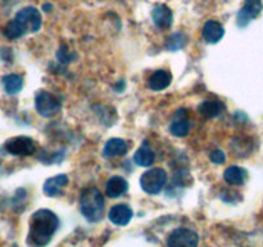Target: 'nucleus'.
Masks as SVG:
<instances>
[{
	"mask_svg": "<svg viewBox=\"0 0 263 247\" xmlns=\"http://www.w3.org/2000/svg\"><path fill=\"white\" fill-rule=\"evenodd\" d=\"M59 226V219L53 211L41 208L32 214L28 231V243L33 247H45Z\"/></svg>",
	"mask_w": 263,
	"mask_h": 247,
	"instance_id": "1",
	"label": "nucleus"
},
{
	"mask_svg": "<svg viewBox=\"0 0 263 247\" xmlns=\"http://www.w3.org/2000/svg\"><path fill=\"white\" fill-rule=\"evenodd\" d=\"M80 210L90 223L99 221L104 210V198L102 192L95 187H89L82 190L80 196Z\"/></svg>",
	"mask_w": 263,
	"mask_h": 247,
	"instance_id": "2",
	"label": "nucleus"
},
{
	"mask_svg": "<svg viewBox=\"0 0 263 247\" xmlns=\"http://www.w3.org/2000/svg\"><path fill=\"white\" fill-rule=\"evenodd\" d=\"M167 183V172L161 167H153L140 178L141 189L148 195H158Z\"/></svg>",
	"mask_w": 263,
	"mask_h": 247,
	"instance_id": "3",
	"label": "nucleus"
},
{
	"mask_svg": "<svg viewBox=\"0 0 263 247\" xmlns=\"http://www.w3.org/2000/svg\"><path fill=\"white\" fill-rule=\"evenodd\" d=\"M35 107L39 115L49 118L55 116L61 111V102L49 92L41 90L35 97Z\"/></svg>",
	"mask_w": 263,
	"mask_h": 247,
	"instance_id": "4",
	"label": "nucleus"
},
{
	"mask_svg": "<svg viewBox=\"0 0 263 247\" xmlns=\"http://www.w3.org/2000/svg\"><path fill=\"white\" fill-rule=\"evenodd\" d=\"M25 33L36 32L41 27V15L36 8L27 7L17 13L14 18Z\"/></svg>",
	"mask_w": 263,
	"mask_h": 247,
	"instance_id": "5",
	"label": "nucleus"
},
{
	"mask_svg": "<svg viewBox=\"0 0 263 247\" xmlns=\"http://www.w3.org/2000/svg\"><path fill=\"white\" fill-rule=\"evenodd\" d=\"M5 151L14 156H32L36 152V143L28 136H14L4 144Z\"/></svg>",
	"mask_w": 263,
	"mask_h": 247,
	"instance_id": "6",
	"label": "nucleus"
},
{
	"mask_svg": "<svg viewBox=\"0 0 263 247\" xmlns=\"http://www.w3.org/2000/svg\"><path fill=\"white\" fill-rule=\"evenodd\" d=\"M199 237L194 231L187 228H177L167 239L168 247H198Z\"/></svg>",
	"mask_w": 263,
	"mask_h": 247,
	"instance_id": "7",
	"label": "nucleus"
},
{
	"mask_svg": "<svg viewBox=\"0 0 263 247\" xmlns=\"http://www.w3.org/2000/svg\"><path fill=\"white\" fill-rule=\"evenodd\" d=\"M262 12V2L261 0H246L243 8L238 13V25L240 27L248 25L253 18L258 17Z\"/></svg>",
	"mask_w": 263,
	"mask_h": 247,
	"instance_id": "8",
	"label": "nucleus"
},
{
	"mask_svg": "<svg viewBox=\"0 0 263 247\" xmlns=\"http://www.w3.org/2000/svg\"><path fill=\"white\" fill-rule=\"evenodd\" d=\"M190 130V121L189 116H187V111L184 108H180L175 112L174 118L171 121V125H170V131H171L172 135L175 136H185L189 134Z\"/></svg>",
	"mask_w": 263,
	"mask_h": 247,
	"instance_id": "9",
	"label": "nucleus"
},
{
	"mask_svg": "<svg viewBox=\"0 0 263 247\" xmlns=\"http://www.w3.org/2000/svg\"><path fill=\"white\" fill-rule=\"evenodd\" d=\"M134 216V211L130 206L125 205V203H118V205H115L109 210V214H108V218L116 225H127L130 223V220Z\"/></svg>",
	"mask_w": 263,
	"mask_h": 247,
	"instance_id": "10",
	"label": "nucleus"
},
{
	"mask_svg": "<svg viewBox=\"0 0 263 247\" xmlns=\"http://www.w3.org/2000/svg\"><path fill=\"white\" fill-rule=\"evenodd\" d=\"M152 18H153L154 25L161 30H166L172 25L174 15H172L171 9L167 5L159 4L156 5L152 10Z\"/></svg>",
	"mask_w": 263,
	"mask_h": 247,
	"instance_id": "11",
	"label": "nucleus"
},
{
	"mask_svg": "<svg viewBox=\"0 0 263 247\" xmlns=\"http://www.w3.org/2000/svg\"><path fill=\"white\" fill-rule=\"evenodd\" d=\"M68 184V177L64 174L57 175V177L49 178L44 183V193L49 197H55V196L62 195L64 188Z\"/></svg>",
	"mask_w": 263,
	"mask_h": 247,
	"instance_id": "12",
	"label": "nucleus"
},
{
	"mask_svg": "<svg viewBox=\"0 0 263 247\" xmlns=\"http://www.w3.org/2000/svg\"><path fill=\"white\" fill-rule=\"evenodd\" d=\"M225 35L222 25L217 21H208L203 27V38L208 44H216Z\"/></svg>",
	"mask_w": 263,
	"mask_h": 247,
	"instance_id": "13",
	"label": "nucleus"
},
{
	"mask_svg": "<svg viewBox=\"0 0 263 247\" xmlns=\"http://www.w3.org/2000/svg\"><path fill=\"white\" fill-rule=\"evenodd\" d=\"M172 81V76L168 71L166 69H158V71L153 72L148 81L149 89L154 90V92H161L166 87L170 86Z\"/></svg>",
	"mask_w": 263,
	"mask_h": 247,
	"instance_id": "14",
	"label": "nucleus"
},
{
	"mask_svg": "<svg viewBox=\"0 0 263 247\" xmlns=\"http://www.w3.org/2000/svg\"><path fill=\"white\" fill-rule=\"evenodd\" d=\"M128 151V146L123 139L120 138H113L105 143L104 149H103V154L108 158L112 157H120L125 156Z\"/></svg>",
	"mask_w": 263,
	"mask_h": 247,
	"instance_id": "15",
	"label": "nucleus"
},
{
	"mask_svg": "<svg viewBox=\"0 0 263 247\" xmlns=\"http://www.w3.org/2000/svg\"><path fill=\"white\" fill-rule=\"evenodd\" d=\"M128 189V183L122 177H112L105 185V193L108 197L117 198L125 195Z\"/></svg>",
	"mask_w": 263,
	"mask_h": 247,
	"instance_id": "16",
	"label": "nucleus"
},
{
	"mask_svg": "<svg viewBox=\"0 0 263 247\" xmlns=\"http://www.w3.org/2000/svg\"><path fill=\"white\" fill-rule=\"evenodd\" d=\"M225 111L223 103L218 100H204L198 105V112L205 118H215Z\"/></svg>",
	"mask_w": 263,
	"mask_h": 247,
	"instance_id": "17",
	"label": "nucleus"
},
{
	"mask_svg": "<svg viewBox=\"0 0 263 247\" xmlns=\"http://www.w3.org/2000/svg\"><path fill=\"white\" fill-rule=\"evenodd\" d=\"M156 156H154V152L152 151L151 147L146 143H144L138 151L134 154V161L136 162V165L141 167H149L153 165Z\"/></svg>",
	"mask_w": 263,
	"mask_h": 247,
	"instance_id": "18",
	"label": "nucleus"
},
{
	"mask_svg": "<svg viewBox=\"0 0 263 247\" xmlns=\"http://www.w3.org/2000/svg\"><path fill=\"white\" fill-rule=\"evenodd\" d=\"M223 179L231 185H241L247 179V171L240 166H230L223 172Z\"/></svg>",
	"mask_w": 263,
	"mask_h": 247,
	"instance_id": "19",
	"label": "nucleus"
},
{
	"mask_svg": "<svg viewBox=\"0 0 263 247\" xmlns=\"http://www.w3.org/2000/svg\"><path fill=\"white\" fill-rule=\"evenodd\" d=\"M2 82L5 92H7L8 94H17V93H20L23 87L22 76L15 74L5 75V76L2 79Z\"/></svg>",
	"mask_w": 263,
	"mask_h": 247,
	"instance_id": "20",
	"label": "nucleus"
},
{
	"mask_svg": "<svg viewBox=\"0 0 263 247\" xmlns=\"http://www.w3.org/2000/svg\"><path fill=\"white\" fill-rule=\"evenodd\" d=\"M3 33L5 35V38L10 39V40L18 39L21 38V36L25 35V32H23L22 28L20 27V25H18V22L15 20L9 21V22L7 23V26H5L4 30H3Z\"/></svg>",
	"mask_w": 263,
	"mask_h": 247,
	"instance_id": "21",
	"label": "nucleus"
},
{
	"mask_svg": "<svg viewBox=\"0 0 263 247\" xmlns=\"http://www.w3.org/2000/svg\"><path fill=\"white\" fill-rule=\"evenodd\" d=\"M185 40H186V38H185V35H182V33L180 32L172 33L166 41L167 49L171 51L179 50V49H181L182 46L185 45Z\"/></svg>",
	"mask_w": 263,
	"mask_h": 247,
	"instance_id": "22",
	"label": "nucleus"
},
{
	"mask_svg": "<svg viewBox=\"0 0 263 247\" xmlns=\"http://www.w3.org/2000/svg\"><path fill=\"white\" fill-rule=\"evenodd\" d=\"M210 158H211V161L213 162V164H217V165L223 164V162L226 161L225 153H223L221 149H215V151L211 152Z\"/></svg>",
	"mask_w": 263,
	"mask_h": 247,
	"instance_id": "23",
	"label": "nucleus"
}]
</instances>
